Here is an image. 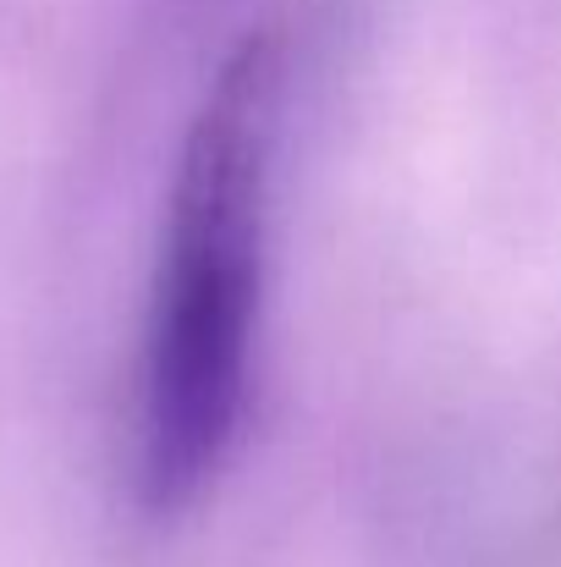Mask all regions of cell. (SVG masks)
I'll list each match as a JSON object with an SVG mask.
<instances>
[{"mask_svg": "<svg viewBox=\"0 0 561 567\" xmlns=\"http://www.w3.org/2000/svg\"><path fill=\"white\" fill-rule=\"evenodd\" d=\"M281 111L287 44L276 28H253L226 50L187 122L160 226L138 408V485L160 518L209 491L248 408Z\"/></svg>", "mask_w": 561, "mask_h": 567, "instance_id": "obj_1", "label": "cell"}]
</instances>
